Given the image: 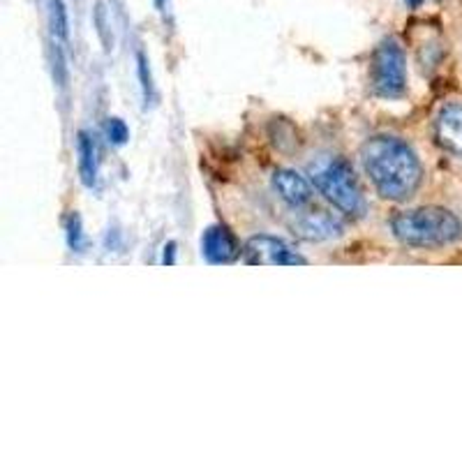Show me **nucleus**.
<instances>
[{
  "instance_id": "obj_7",
  "label": "nucleus",
  "mask_w": 462,
  "mask_h": 462,
  "mask_svg": "<svg viewBox=\"0 0 462 462\" xmlns=\"http://www.w3.org/2000/svg\"><path fill=\"white\" fill-rule=\"evenodd\" d=\"M273 189L280 195V199L294 210L308 208L315 199V189H312L310 180L291 171V169H278L273 173Z\"/></svg>"
},
{
  "instance_id": "obj_14",
  "label": "nucleus",
  "mask_w": 462,
  "mask_h": 462,
  "mask_svg": "<svg viewBox=\"0 0 462 462\" xmlns=\"http://www.w3.org/2000/svg\"><path fill=\"white\" fill-rule=\"evenodd\" d=\"M106 137H109V142L116 143V146L127 143L130 130H127L125 121H121V118H109V121H106Z\"/></svg>"
},
{
  "instance_id": "obj_3",
  "label": "nucleus",
  "mask_w": 462,
  "mask_h": 462,
  "mask_svg": "<svg viewBox=\"0 0 462 462\" xmlns=\"http://www.w3.org/2000/svg\"><path fill=\"white\" fill-rule=\"evenodd\" d=\"M310 180L319 195H324L326 201H331L337 210L345 216H363L365 213V197L356 180L352 164L345 158H319L310 164Z\"/></svg>"
},
{
  "instance_id": "obj_6",
  "label": "nucleus",
  "mask_w": 462,
  "mask_h": 462,
  "mask_svg": "<svg viewBox=\"0 0 462 462\" xmlns=\"http://www.w3.org/2000/svg\"><path fill=\"white\" fill-rule=\"evenodd\" d=\"M201 254L210 263H234L243 257V247L225 225H213L201 236Z\"/></svg>"
},
{
  "instance_id": "obj_15",
  "label": "nucleus",
  "mask_w": 462,
  "mask_h": 462,
  "mask_svg": "<svg viewBox=\"0 0 462 462\" xmlns=\"http://www.w3.org/2000/svg\"><path fill=\"white\" fill-rule=\"evenodd\" d=\"M53 72H56L58 86L68 84V65H65V56H63V49H60V44H56V47H53Z\"/></svg>"
},
{
  "instance_id": "obj_2",
  "label": "nucleus",
  "mask_w": 462,
  "mask_h": 462,
  "mask_svg": "<svg viewBox=\"0 0 462 462\" xmlns=\"http://www.w3.org/2000/svg\"><path fill=\"white\" fill-rule=\"evenodd\" d=\"M393 236L410 247H441L462 238V222L439 206L400 210L391 220Z\"/></svg>"
},
{
  "instance_id": "obj_11",
  "label": "nucleus",
  "mask_w": 462,
  "mask_h": 462,
  "mask_svg": "<svg viewBox=\"0 0 462 462\" xmlns=\"http://www.w3.org/2000/svg\"><path fill=\"white\" fill-rule=\"evenodd\" d=\"M49 7H51V31L58 40H68L69 37V16L68 7H65V0H49Z\"/></svg>"
},
{
  "instance_id": "obj_18",
  "label": "nucleus",
  "mask_w": 462,
  "mask_h": 462,
  "mask_svg": "<svg viewBox=\"0 0 462 462\" xmlns=\"http://www.w3.org/2000/svg\"><path fill=\"white\" fill-rule=\"evenodd\" d=\"M404 3H407V5H410L411 10H419L420 3H423V0H404Z\"/></svg>"
},
{
  "instance_id": "obj_9",
  "label": "nucleus",
  "mask_w": 462,
  "mask_h": 462,
  "mask_svg": "<svg viewBox=\"0 0 462 462\" xmlns=\"http://www.w3.org/2000/svg\"><path fill=\"white\" fill-rule=\"evenodd\" d=\"M294 229L299 231V236L305 238V241H328V238H336L342 234L340 220L333 217L328 210L321 208L300 213Z\"/></svg>"
},
{
  "instance_id": "obj_12",
  "label": "nucleus",
  "mask_w": 462,
  "mask_h": 462,
  "mask_svg": "<svg viewBox=\"0 0 462 462\" xmlns=\"http://www.w3.org/2000/svg\"><path fill=\"white\" fill-rule=\"evenodd\" d=\"M65 236H68V245L72 253H81L84 250V226H81L79 213H69L68 220H65Z\"/></svg>"
},
{
  "instance_id": "obj_19",
  "label": "nucleus",
  "mask_w": 462,
  "mask_h": 462,
  "mask_svg": "<svg viewBox=\"0 0 462 462\" xmlns=\"http://www.w3.org/2000/svg\"><path fill=\"white\" fill-rule=\"evenodd\" d=\"M155 5H158V7H162V5H164V0H155Z\"/></svg>"
},
{
  "instance_id": "obj_4",
  "label": "nucleus",
  "mask_w": 462,
  "mask_h": 462,
  "mask_svg": "<svg viewBox=\"0 0 462 462\" xmlns=\"http://www.w3.org/2000/svg\"><path fill=\"white\" fill-rule=\"evenodd\" d=\"M373 90L386 100H398L407 90V58L393 37L383 40L373 53Z\"/></svg>"
},
{
  "instance_id": "obj_5",
  "label": "nucleus",
  "mask_w": 462,
  "mask_h": 462,
  "mask_svg": "<svg viewBox=\"0 0 462 462\" xmlns=\"http://www.w3.org/2000/svg\"><path fill=\"white\" fill-rule=\"evenodd\" d=\"M243 262L250 266H305L308 259L275 236H253L243 245Z\"/></svg>"
},
{
  "instance_id": "obj_16",
  "label": "nucleus",
  "mask_w": 462,
  "mask_h": 462,
  "mask_svg": "<svg viewBox=\"0 0 462 462\" xmlns=\"http://www.w3.org/2000/svg\"><path fill=\"white\" fill-rule=\"evenodd\" d=\"M95 26H97V32H100L102 42L109 44V40H106V23H105V7L97 5V10H95Z\"/></svg>"
},
{
  "instance_id": "obj_8",
  "label": "nucleus",
  "mask_w": 462,
  "mask_h": 462,
  "mask_svg": "<svg viewBox=\"0 0 462 462\" xmlns=\"http://www.w3.org/2000/svg\"><path fill=\"white\" fill-rule=\"evenodd\" d=\"M435 139L444 151L462 158V102L441 106L435 121Z\"/></svg>"
},
{
  "instance_id": "obj_17",
  "label": "nucleus",
  "mask_w": 462,
  "mask_h": 462,
  "mask_svg": "<svg viewBox=\"0 0 462 462\" xmlns=\"http://www.w3.org/2000/svg\"><path fill=\"white\" fill-rule=\"evenodd\" d=\"M162 263H164V266H173V263H176V243H173V241H169L167 245H164Z\"/></svg>"
},
{
  "instance_id": "obj_10",
  "label": "nucleus",
  "mask_w": 462,
  "mask_h": 462,
  "mask_svg": "<svg viewBox=\"0 0 462 462\" xmlns=\"http://www.w3.org/2000/svg\"><path fill=\"white\" fill-rule=\"evenodd\" d=\"M77 155H79V176L86 188H93L97 180V160H95V143L93 139L79 132L77 137Z\"/></svg>"
},
{
  "instance_id": "obj_13",
  "label": "nucleus",
  "mask_w": 462,
  "mask_h": 462,
  "mask_svg": "<svg viewBox=\"0 0 462 462\" xmlns=\"http://www.w3.org/2000/svg\"><path fill=\"white\" fill-rule=\"evenodd\" d=\"M137 74H139V86H142V95L146 106L152 102V77L151 68H148V58L142 51L137 53Z\"/></svg>"
},
{
  "instance_id": "obj_1",
  "label": "nucleus",
  "mask_w": 462,
  "mask_h": 462,
  "mask_svg": "<svg viewBox=\"0 0 462 462\" xmlns=\"http://www.w3.org/2000/svg\"><path fill=\"white\" fill-rule=\"evenodd\" d=\"M361 162L383 199H410L423 180L419 155L407 142L389 134H377L361 148Z\"/></svg>"
}]
</instances>
